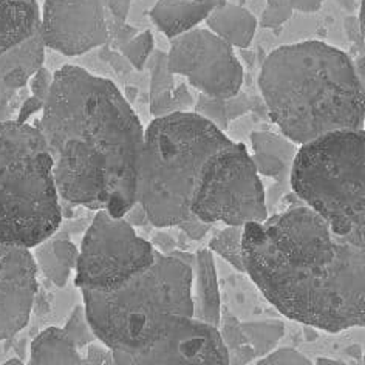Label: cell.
Listing matches in <instances>:
<instances>
[{"mask_svg": "<svg viewBox=\"0 0 365 365\" xmlns=\"http://www.w3.org/2000/svg\"><path fill=\"white\" fill-rule=\"evenodd\" d=\"M33 125L47 143L63 202L116 218L138 202L145 129L113 81L61 67Z\"/></svg>", "mask_w": 365, "mask_h": 365, "instance_id": "cell-1", "label": "cell"}, {"mask_svg": "<svg viewBox=\"0 0 365 365\" xmlns=\"http://www.w3.org/2000/svg\"><path fill=\"white\" fill-rule=\"evenodd\" d=\"M245 272L280 314L327 333L365 327V250L308 206L243 226Z\"/></svg>", "mask_w": 365, "mask_h": 365, "instance_id": "cell-2", "label": "cell"}, {"mask_svg": "<svg viewBox=\"0 0 365 365\" xmlns=\"http://www.w3.org/2000/svg\"><path fill=\"white\" fill-rule=\"evenodd\" d=\"M259 88L271 121L297 145L364 129L365 93L349 54L321 41L282 45L263 61Z\"/></svg>", "mask_w": 365, "mask_h": 365, "instance_id": "cell-3", "label": "cell"}, {"mask_svg": "<svg viewBox=\"0 0 365 365\" xmlns=\"http://www.w3.org/2000/svg\"><path fill=\"white\" fill-rule=\"evenodd\" d=\"M231 141L195 112L153 118L144 130L138 203L153 227L181 226L195 218L190 205L207 161Z\"/></svg>", "mask_w": 365, "mask_h": 365, "instance_id": "cell-4", "label": "cell"}, {"mask_svg": "<svg viewBox=\"0 0 365 365\" xmlns=\"http://www.w3.org/2000/svg\"><path fill=\"white\" fill-rule=\"evenodd\" d=\"M81 293L96 339L113 351L143 350L177 317H194L192 271L172 251L120 288Z\"/></svg>", "mask_w": 365, "mask_h": 365, "instance_id": "cell-5", "label": "cell"}, {"mask_svg": "<svg viewBox=\"0 0 365 365\" xmlns=\"http://www.w3.org/2000/svg\"><path fill=\"white\" fill-rule=\"evenodd\" d=\"M53 160L33 124L0 123V242L33 250L61 230Z\"/></svg>", "mask_w": 365, "mask_h": 365, "instance_id": "cell-6", "label": "cell"}, {"mask_svg": "<svg viewBox=\"0 0 365 365\" xmlns=\"http://www.w3.org/2000/svg\"><path fill=\"white\" fill-rule=\"evenodd\" d=\"M289 186L334 235L365 250V129L299 145Z\"/></svg>", "mask_w": 365, "mask_h": 365, "instance_id": "cell-7", "label": "cell"}, {"mask_svg": "<svg viewBox=\"0 0 365 365\" xmlns=\"http://www.w3.org/2000/svg\"><path fill=\"white\" fill-rule=\"evenodd\" d=\"M206 225L245 226L268 218L263 181L243 143L230 141L207 161L190 205Z\"/></svg>", "mask_w": 365, "mask_h": 365, "instance_id": "cell-8", "label": "cell"}, {"mask_svg": "<svg viewBox=\"0 0 365 365\" xmlns=\"http://www.w3.org/2000/svg\"><path fill=\"white\" fill-rule=\"evenodd\" d=\"M158 254L129 222L99 211L82 237L75 285L81 291H113L150 268Z\"/></svg>", "mask_w": 365, "mask_h": 365, "instance_id": "cell-9", "label": "cell"}, {"mask_svg": "<svg viewBox=\"0 0 365 365\" xmlns=\"http://www.w3.org/2000/svg\"><path fill=\"white\" fill-rule=\"evenodd\" d=\"M168 66L200 95L217 99L242 93L245 71L234 47L209 29H195L170 41Z\"/></svg>", "mask_w": 365, "mask_h": 365, "instance_id": "cell-10", "label": "cell"}, {"mask_svg": "<svg viewBox=\"0 0 365 365\" xmlns=\"http://www.w3.org/2000/svg\"><path fill=\"white\" fill-rule=\"evenodd\" d=\"M38 0H0V110L43 66Z\"/></svg>", "mask_w": 365, "mask_h": 365, "instance_id": "cell-11", "label": "cell"}, {"mask_svg": "<svg viewBox=\"0 0 365 365\" xmlns=\"http://www.w3.org/2000/svg\"><path fill=\"white\" fill-rule=\"evenodd\" d=\"M116 365H230L218 328L180 316L157 341L138 351H113Z\"/></svg>", "mask_w": 365, "mask_h": 365, "instance_id": "cell-12", "label": "cell"}, {"mask_svg": "<svg viewBox=\"0 0 365 365\" xmlns=\"http://www.w3.org/2000/svg\"><path fill=\"white\" fill-rule=\"evenodd\" d=\"M41 33L45 48L70 58L104 47L110 38L101 0H43Z\"/></svg>", "mask_w": 365, "mask_h": 365, "instance_id": "cell-13", "label": "cell"}, {"mask_svg": "<svg viewBox=\"0 0 365 365\" xmlns=\"http://www.w3.org/2000/svg\"><path fill=\"white\" fill-rule=\"evenodd\" d=\"M38 271L33 250L0 242V341L11 339L29 325Z\"/></svg>", "mask_w": 365, "mask_h": 365, "instance_id": "cell-14", "label": "cell"}, {"mask_svg": "<svg viewBox=\"0 0 365 365\" xmlns=\"http://www.w3.org/2000/svg\"><path fill=\"white\" fill-rule=\"evenodd\" d=\"M178 257L189 263L192 271V302L194 317L198 321L218 327L222 316V299L214 252L209 248H200L195 252L175 251Z\"/></svg>", "mask_w": 365, "mask_h": 365, "instance_id": "cell-15", "label": "cell"}, {"mask_svg": "<svg viewBox=\"0 0 365 365\" xmlns=\"http://www.w3.org/2000/svg\"><path fill=\"white\" fill-rule=\"evenodd\" d=\"M251 158L260 177H268L277 182H289L291 168L299 145L284 135L271 132L251 133Z\"/></svg>", "mask_w": 365, "mask_h": 365, "instance_id": "cell-16", "label": "cell"}, {"mask_svg": "<svg viewBox=\"0 0 365 365\" xmlns=\"http://www.w3.org/2000/svg\"><path fill=\"white\" fill-rule=\"evenodd\" d=\"M217 2H195V0H157L149 13L155 26L166 36L169 41L178 38L198 29V25L206 22L207 16L212 13Z\"/></svg>", "mask_w": 365, "mask_h": 365, "instance_id": "cell-17", "label": "cell"}, {"mask_svg": "<svg viewBox=\"0 0 365 365\" xmlns=\"http://www.w3.org/2000/svg\"><path fill=\"white\" fill-rule=\"evenodd\" d=\"M34 260L38 269L47 277L53 285L59 288L66 287L71 272L76 269L79 259V248L73 243L67 231L54 232L50 239L33 248Z\"/></svg>", "mask_w": 365, "mask_h": 365, "instance_id": "cell-18", "label": "cell"}, {"mask_svg": "<svg viewBox=\"0 0 365 365\" xmlns=\"http://www.w3.org/2000/svg\"><path fill=\"white\" fill-rule=\"evenodd\" d=\"M205 24L206 29L234 48H248L259 26L257 17L248 8L227 4L226 0L214 8Z\"/></svg>", "mask_w": 365, "mask_h": 365, "instance_id": "cell-19", "label": "cell"}, {"mask_svg": "<svg viewBox=\"0 0 365 365\" xmlns=\"http://www.w3.org/2000/svg\"><path fill=\"white\" fill-rule=\"evenodd\" d=\"M26 365H90L86 356L59 327H48L34 337Z\"/></svg>", "mask_w": 365, "mask_h": 365, "instance_id": "cell-20", "label": "cell"}, {"mask_svg": "<svg viewBox=\"0 0 365 365\" xmlns=\"http://www.w3.org/2000/svg\"><path fill=\"white\" fill-rule=\"evenodd\" d=\"M250 101L246 95H237L234 98L227 99H217L209 98L205 95L197 96V103L194 107V112L200 116L206 118L207 121H211L218 129L226 132L230 124L245 115L250 110Z\"/></svg>", "mask_w": 365, "mask_h": 365, "instance_id": "cell-21", "label": "cell"}, {"mask_svg": "<svg viewBox=\"0 0 365 365\" xmlns=\"http://www.w3.org/2000/svg\"><path fill=\"white\" fill-rule=\"evenodd\" d=\"M217 328L226 346L230 365H248L254 359H257L248 336L243 330L242 322L226 308L222 309L220 324Z\"/></svg>", "mask_w": 365, "mask_h": 365, "instance_id": "cell-22", "label": "cell"}, {"mask_svg": "<svg viewBox=\"0 0 365 365\" xmlns=\"http://www.w3.org/2000/svg\"><path fill=\"white\" fill-rule=\"evenodd\" d=\"M257 359L276 350L277 344L285 334V324L279 319H262V321L242 322Z\"/></svg>", "mask_w": 365, "mask_h": 365, "instance_id": "cell-23", "label": "cell"}, {"mask_svg": "<svg viewBox=\"0 0 365 365\" xmlns=\"http://www.w3.org/2000/svg\"><path fill=\"white\" fill-rule=\"evenodd\" d=\"M207 248L220 255L237 271L245 272L243 264V226H225L207 243Z\"/></svg>", "mask_w": 365, "mask_h": 365, "instance_id": "cell-24", "label": "cell"}, {"mask_svg": "<svg viewBox=\"0 0 365 365\" xmlns=\"http://www.w3.org/2000/svg\"><path fill=\"white\" fill-rule=\"evenodd\" d=\"M197 98L189 90L187 84L175 86L172 90L150 98V115L153 118H163L173 113L194 112Z\"/></svg>", "mask_w": 365, "mask_h": 365, "instance_id": "cell-25", "label": "cell"}, {"mask_svg": "<svg viewBox=\"0 0 365 365\" xmlns=\"http://www.w3.org/2000/svg\"><path fill=\"white\" fill-rule=\"evenodd\" d=\"M62 330L67 333L70 339L75 342L79 350H84L90 344L96 342V336L91 328L88 317L86 313L84 305H76L70 313L66 325L62 327Z\"/></svg>", "mask_w": 365, "mask_h": 365, "instance_id": "cell-26", "label": "cell"}, {"mask_svg": "<svg viewBox=\"0 0 365 365\" xmlns=\"http://www.w3.org/2000/svg\"><path fill=\"white\" fill-rule=\"evenodd\" d=\"M155 47V39L150 30H145L141 33H136L133 39H130L125 45L120 48L123 58L130 63V66L141 71L150 59L153 54Z\"/></svg>", "mask_w": 365, "mask_h": 365, "instance_id": "cell-27", "label": "cell"}, {"mask_svg": "<svg viewBox=\"0 0 365 365\" xmlns=\"http://www.w3.org/2000/svg\"><path fill=\"white\" fill-rule=\"evenodd\" d=\"M148 66L150 67V98L158 96L164 93V91L175 87V82H173V76L175 75L169 70L168 66V53L153 51Z\"/></svg>", "mask_w": 365, "mask_h": 365, "instance_id": "cell-28", "label": "cell"}, {"mask_svg": "<svg viewBox=\"0 0 365 365\" xmlns=\"http://www.w3.org/2000/svg\"><path fill=\"white\" fill-rule=\"evenodd\" d=\"M255 365H314L304 353L299 350L284 346V349H276L269 354L263 356Z\"/></svg>", "mask_w": 365, "mask_h": 365, "instance_id": "cell-29", "label": "cell"}, {"mask_svg": "<svg viewBox=\"0 0 365 365\" xmlns=\"http://www.w3.org/2000/svg\"><path fill=\"white\" fill-rule=\"evenodd\" d=\"M54 84V73L43 66L34 73L29 81V88L31 91V96L41 99V101L47 103V99L51 93V88Z\"/></svg>", "mask_w": 365, "mask_h": 365, "instance_id": "cell-30", "label": "cell"}, {"mask_svg": "<svg viewBox=\"0 0 365 365\" xmlns=\"http://www.w3.org/2000/svg\"><path fill=\"white\" fill-rule=\"evenodd\" d=\"M294 11L291 8H285V6H276V5H267L264 8L259 25L262 29L267 30H277L280 26H284L291 17H293Z\"/></svg>", "mask_w": 365, "mask_h": 365, "instance_id": "cell-31", "label": "cell"}, {"mask_svg": "<svg viewBox=\"0 0 365 365\" xmlns=\"http://www.w3.org/2000/svg\"><path fill=\"white\" fill-rule=\"evenodd\" d=\"M86 358L90 365H116L113 350L108 349L103 342H93L86 349Z\"/></svg>", "mask_w": 365, "mask_h": 365, "instance_id": "cell-32", "label": "cell"}, {"mask_svg": "<svg viewBox=\"0 0 365 365\" xmlns=\"http://www.w3.org/2000/svg\"><path fill=\"white\" fill-rule=\"evenodd\" d=\"M324 0H267V5L285 6L299 13H316L321 10Z\"/></svg>", "mask_w": 365, "mask_h": 365, "instance_id": "cell-33", "label": "cell"}, {"mask_svg": "<svg viewBox=\"0 0 365 365\" xmlns=\"http://www.w3.org/2000/svg\"><path fill=\"white\" fill-rule=\"evenodd\" d=\"M43 107H45V103L41 101V99L34 98V96L26 98L22 103V106L19 107V110H17L14 121L22 123V124H29V121L34 115L43 112Z\"/></svg>", "mask_w": 365, "mask_h": 365, "instance_id": "cell-34", "label": "cell"}, {"mask_svg": "<svg viewBox=\"0 0 365 365\" xmlns=\"http://www.w3.org/2000/svg\"><path fill=\"white\" fill-rule=\"evenodd\" d=\"M104 10L110 13L118 24H125L130 13L132 0H101Z\"/></svg>", "mask_w": 365, "mask_h": 365, "instance_id": "cell-35", "label": "cell"}, {"mask_svg": "<svg viewBox=\"0 0 365 365\" xmlns=\"http://www.w3.org/2000/svg\"><path fill=\"white\" fill-rule=\"evenodd\" d=\"M125 222H129L133 227H143V226H145V225H150V222H149V217H148V214H145V211H144V207L136 202L129 211L125 212V215L123 217Z\"/></svg>", "mask_w": 365, "mask_h": 365, "instance_id": "cell-36", "label": "cell"}, {"mask_svg": "<svg viewBox=\"0 0 365 365\" xmlns=\"http://www.w3.org/2000/svg\"><path fill=\"white\" fill-rule=\"evenodd\" d=\"M180 227L182 230V232H185L189 237V239L202 240L203 237L209 232V230H211V225H206V223L200 222V220H194V222L181 225Z\"/></svg>", "mask_w": 365, "mask_h": 365, "instance_id": "cell-37", "label": "cell"}, {"mask_svg": "<svg viewBox=\"0 0 365 365\" xmlns=\"http://www.w3.org/2000/svg\"><path fill=\"white\" fill-rule=\"evenodd\" d=\"M354 63V71H356V78H358L359 84H361V88L365 93V53H362L361 56L353 61Z\"/></svg>", "mask_w": 365, "mask_h": 365, "instance_id": "cell-38", "label": "cell"}, {"mask_svg": "<svg viewBox=\"0 0 365 365\" xmlns=\"http://www.w3.org/2000/svg\"><path fill=\"white\" fill-rule=\"evenodd\" d=\"M358 24H359V31H361V36H362L364 41H365V0H362V2H361Z\"/></svg>", "mask_w": 365, "mask_h": 365, "instance_id": "cell-39", "label": "cell"}, {"mask_svg": "<svg viewBox=\"0 0 365 365\" xmlns=\"http://www.w3.org/2000/svg\"><path fill=\"white\" fill-rule=\"evenodd\" d=\"M314 365H349V364L336 361V359H330V358H317Z\"/></svg>", "mask_w": 365, "mask_h": 365, "instance_id": "cell-40", "label": "cell"}, {"mask_svg": "<svg viewBox=\"0 0 365 365\" xmlns=\"http://www.w3.org/2000/svg\"><path fill=\"white\" fill-rule=\"evenodd\" d=\"M2 365H26V364H25V362H22L21 359H17V358H11V359L5 361Z\"/></svg>", "mask_w": 365, "mask_h": 365, "instance_id": "cell-41", "label": "cell"}, {"mask_svg": "<svg viewBox=\"0 0 365 365\" xmlns=\"http://www.w3.org/2000/svg\"><path fill=\"white\" fill-rule=\"evenodd\" d=\"M195 2H217V0H195Z\"/></svg>", "mask_w": 365, "mask_h": 365, "instance_id": "cell-42", "label": "cell"}, {"mask_svg": "<svg viewBox=\"0 0 365 365\" xmlns=\"http://www.w3.org/2000/svg\"><path fill=\"white\" fill-rule=\"evenodd\" d=\"M362 365H365V354H364V358H362Z\"/></svg>", "mask_w": 365, "mask_h": 365, "instance_id": "cell-43", "label": "cell"}]
</instances>
